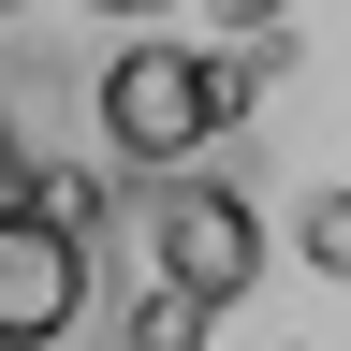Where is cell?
Instances as JSON below:
<instances>
[{"mask_svg":"<svg viewBox=\"0 0 351 351\" xmlns=\"http://www.w3.org/2000/svg\"><path fill=\"white\" fill-rule=\"evenodd\" d=\"M263 73H278V44H249V59H205V44H117V59H103V147L132 161V191H147V176H191L219 132L249 117Z\"/></svg>","mask_w":351,"mask_h":351,"instance_id":"obj_1","label":"cell"},{"mask_svg":"<svg viewBox=\"0 0 351 351\" xmlns=\"http://www.w3.org/2000/svg\"><path fill=\"white\" fill-rule=\"evenodd\" d=\"M132 219H147V278H161L176 307H205V322L263 278V219L219 191V176H147V191H132Z\"/></svg>","mask_w":351,"mask_h":351,"instance_id":"obj_2","label":"cell"},{"mask_svg":"<svg viewBox=\"0 0 351 351\" xmlns=\"http://www.w3.org/2000/svg\"><path fill=\"white\" fill-rule=\"evenodd\" d=\"M88 322V234L44 191H0V351H59Z\"/></svg>","mask_w":351,"mask_h":351,"instance_id":"obj_3","label":"cell"},{"mask_svg":"<svg viewBox=\"0 0 351 351\" xmlns=\"http://www.w3.org/2000/svg\"><path fill=\"white\" fill-rule=\"evenodd\" d=\"M117 351H205V307H176V293H132Z\"/></svg>","mask_w":351,"mask_h":351,"instance_id":"obj_4","label":"cell"},{"mask_svg":"<svg viewBox=\"0 0 351 351\" xmlns=\"http://www.w3.org/2000/svg\"><path fill=\"white\" fill-rule=\"evenodd\" d=\"M307 263H322V278H351V191L307 205Z\"/></svg>","mask_w":351,"mask_h":351,"instance_id":"obj_5","label":"cell"},{"mask_svg":"<svg viewBox=\"0 0 351 351\" xmlns=\"http://www.w3.org/2000/svg\"><path fill=\"white\" fill-rule=\"evenodd\" d=\"M278 15H293V0H234V29H278Z\"/></svg>","mask_w":351,"mask_h":351,"instance_id":"obj_6","label":"cell"},{"mask_svg":"<svg viewBox=\"0 0 351 351\" xmlns=\"http://www.w3.org/2000/svg\"><path fill=\"white\" fill-rule=\"evenodd\" d=\"M88 15H176V0H88Z\"/></svg>","mask_w":351,"mask_h":351,"instance_id":"obj_7","label":"cell"},{"mask_svg":"<svg viewBox=\"0 0 351 351\" xmlns=\"http://www.w3.org/2000/svg\"><path fill=\"white\" fill-rule=\"evenodd\" d=\"M0 191H29V176H15V132H0Z\"/></svg>","mask_w":351,"mask_h":351,"instance_id":"obj_8","label":"cell"}]
</instances>
